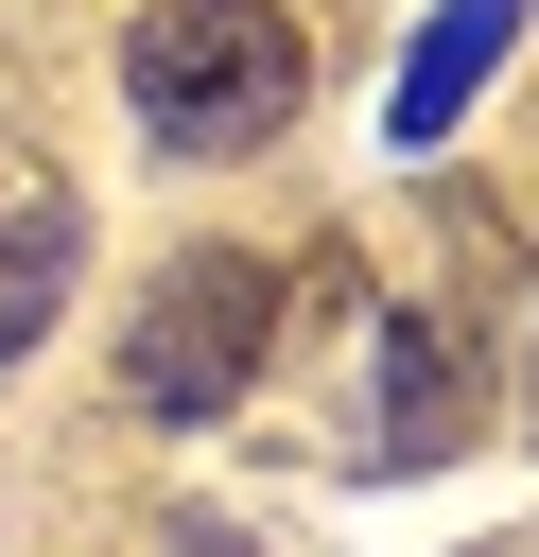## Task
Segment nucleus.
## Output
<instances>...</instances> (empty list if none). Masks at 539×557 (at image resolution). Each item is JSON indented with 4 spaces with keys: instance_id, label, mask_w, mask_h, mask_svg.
Instances as JSON below:
<instances>
[{
    "instance_id": "obj_1",
    "label": "nucleus",
    "mask_w": 539,
    "mask_h": 557,
    "mask_svg": "<svg viewBox=\"0 0 539 557\" xmlns=\"http://www.w3.org/2000/svg\"><path fill=\"white\" fill-rule=\"evenodd\" d=\"M122 104H139L156 157H261V139L313 104V35H296L278 0H139Z\"/></svg>"
},
{
    "instance_id": "obj_2",
    "label": "nucleus",
    "mask_w": 539,
    "mask_h": 557,
    "mask_svg": "<svg viewBox=\"0 0 539 557\" xmlns=\"http://www.w3.org/2000/svg\"><path fill=\"white\" fill-rule=\"evenodd\" d=\"M278 348V261H243V244H191V261H156L139 278V331H122V400L139 418H226L243 400V366Z\"/></svg>"
},
{
    "instance_id": "obj_3",
    "label": "nucleus",
    "mask_w": 539,
    "mask_h": 557,
    "mask_svg": "<svg viewBox=\"0 0 539 557\" xmlns=\"http://www.w3.org/2000/svg\"><path fill=\"white\" fill-rule=\"evenodd\" d=\"M504 35H522V0H435V35H417V52H400V87H383V139H400V157H435V139L487 104Z\"/></svg>"
},
{
    "instance_id": "obj_4",
    "label": "nucleus",
    "mask_w": 539,
    "mask_h": 557,
    "mask_svg": "<svg viewBox=\"0 0 539 557\" xmlns=\"http://www.w3.org/2000/svg\"><path fill=\"white\" fill-rule=\"evenodd\" d=\"M383 400H400V453H452V400H469V366H452V331H383Z\"/></svg>"
},
{
    "instance_id": "obj_5",
    "label": "nucleus",
    "mask_w": 539,
    "mask_h": 557,
    "mask_svg": "<svg viewBox=\"0 0 539 557\" xmlns=\"http://www.w3.org/2000/svg\"><path fill=\"white\" fill-rule=\"evenodd\" d=\"M52 278H70V209H17L0 226V366L52 331Z\"/></svg>"
},
{
    "instance_id": "obj_6",
    "label": "nucleus",
    "mask_w": 539,
    "mask_h": 557,
    "mask_svg": "<svg viewBox=\"0 0 539 557\" xmlns=\"http://www.w3.org/2000/svg\"><path fill=\"white\" fill-rule=\"evenodd\" d=\"M156 557H243V540H226V522H174V540H156Z\"/></svg>"
}]
</instances>
